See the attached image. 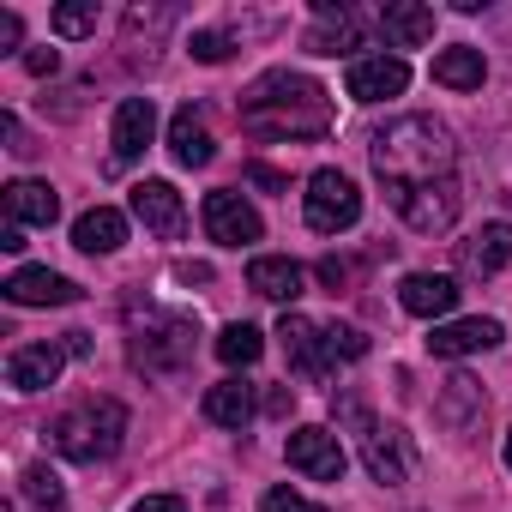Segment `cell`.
Listing matches in <instances>:
<instances>
[{
  "mask_svg": "<svg viewBox=\"0 0 512 512\" xmlns=\"http://www.w3.org/2000/svg\"><path fill=\"white\" fill-rule=\"evenodd\" d=\"M241 127L253 139H326L332 133V103L326 85L308 73H260L241 91Z\"/></svg>",
  "mask_w": 512,
  "mask_h": 512,
  "instance_id": "obj_1",
  "label": "cell"
},
{
  "mask_svg": "<svg viewBox=\"0 0 512 512\" xmlns=\"http://www.w3.org/2000/svg\"><path fill=\"white\" fill-rule=\"evenodd\" d=\"M368 157H374V175L386 181V193H404V187H422V181H452L458 145L434 115H398L374 133Z\"/></svg>",
  "mask_w": 512,
  "mask_h": 512,
  "instance_id": "obj_2",
  "label": "cell"
},
{
  "mask_svg": "<svg viewBox=\"0 0 512 512\" xmlns=\"http://www.w3.org/2000/svg\"><path fill=\"white\" fill-rule=\"evenodd\" d=\"M121 434H127V404H115V398H91V404L55 416V428H49V440H55L73 464L115 458V452H121Z\"/></svg>",
  "mask_w": 512,
  "mask_h": 512,
  "instance_id": "obj_3",
  "label": "cell"
},
{
  "mask_svg": "<svg viewBox=\"0 0 512 512\" xmlns=\"http://www.w3.org/2000/svg\"><path fill=\"white\" fill-rule=\"evenodd\" d=\"M332 410H338V422H350V434H356V446H362L368 476H374V482H404V470H410L404 434H398V428H386V422H374V410H368L356 392H338V398H332Z\"/></svg>",
  "mask_w": 512,
  "mask_h": 512,
  "instance_id": "obj_4",
  "label": "cell"
},
{
  "mask_svg": "<svg viewBox=\"0 0 512 512\" xmlns=\"http://www.w3.org/2000/svg\"><path fill=\"white\" fill-rule=\"evenodd\" d=\"M302 205H308V229H314V235L356 229V217H362V193H356V181H350L344 169H314Z\"/></svg>",
  "mask_w": 512,
  "mask_h": 512,
  "instance_id": "obj_5",
  "label": "cell"
},
{
  "mask_svg": "<svg viewBox=\"0 0 512 512\" xmlns=\"http://www.w3.org/2000/svg\"><path fill=\"white\" fill-rule=\"evenodd\" d=\"M193 320L187 314H157L139 338H133V362L145 368V374H175V368H187L193 362Z\"/></svg>",
  "mask_w": 512,
  "mask_h": 512,
  "instance_id": "obj_6",
  "label": "cell"
},
{
  "mask_svg": "<svg viewBox=\"0 0 512 512\" xmlns=\"http://www.w3.org/2000/svg\"><path fill=\"white\" fill-rule=\"evenodd\" d=\"M284 452H290V470H302V476H314V482H344V464H350V452L338 446V434L332 428H296L290 440H284Z\"/></svg>",
  "mask_w": 512,
  "mask_h": 512,
  "instance_id": "obj_7",
  "label": "cell"
},
{
  "mask_svg": "<svg viewBox=\"0 0 512 512\" xmlns=\"http://www.w3.org/2000/svg\"><path fill=\"white\" fill-rule=\"evenodd\" d=\"M392 205H398V211H404V223H410V229H422V235H440V229H452V223H458V187H452V181L404 187V193H392Z\"/></svg>",
  "mask_w": 512,
  "mask_h": 512,
  "instance_id": "obj_8",
  "label": "cell"
},
{
  "mask_svg": "<svg viewBox=\"0 0 512 512\" xmlns=\"http://www.w3.org/2000/svg\"><path fill=\"white\" fill-rule=\"evenodd\" d=\"M205 229H211L217 247H247V241H260V235H266L260 211H253L241 193H229V187L205 193Z\"/></svg>",
  "mask_w": 512,
  "mask_h": 512,
  "instance_id": "obj_9",
  "label": "cell"
},
{
  "mask_svg": "<svg viewBox=\"0 0 512 512\" xmlns=\"http://www.w3.org/2000/svg\"><path fill=\"white\" fill-rule=\"evenodd\" d=\"M278 338H284V356H290V368H296L302 380H326V374H332L326 326H320V320H308V314H284Z\"/></svg>",
  "mask_w": 512,
  "mask_h": 512,
  "instance_id": "obj_10",
  "label": "cell"
},
{
  "mask_svg": "<svg viewBox=\"0 0 512 512\" xmlns=\"http://www.w3.org/2000/svg\"><path fill=\"white\" fill-rule=\"evenodd\" d=\"M0 290H7L13 308H67V302H79V284L49 272V266H19Z\"/></svg>",
  "mask_w": 512,
  "mask_h": 512,
  "instance_id": "obj_11",
  "label": "cell"
},
{
  "mask_svg": "<svg viewBox=\"0 0 512 512\" xmlns=\"http://www.w3.org/2000/svg\"><path fill=\"white\" fill-rule=\"evenodd\" d=\"M344 85H350L356 103H386V97H404L410 67H404V55H362V61H350Z\"/></svg>",
  "mask_w": 512,
  "mask_h": 512,
  "instance_id": "obj_12",
  "label": "cell"
},
{
  "mask_svg": "<svg viewBox=\"0 0 512 512\" xmlns=\"http://www.w3.org/2000/svg\"><path fill=\"white\" fill-rule=\"evenodd\" d=\"M151 133H157V103L151 97H121V109H115V169H127V163H139L145 151H151Z\"/></svg>",
  "mask_w": 512,
  "mask_h": 512,
  "instance_id": "obj_13",
  "label": "cell"
},
{
  "mask_svg": "<svg viewBox=\"0 0 512 512\" xmlns=\"http://www.w3.org/2000/svg\"><path fill=\"white\" fill-rule=\"evenodd\" d=\"M133 217H139L151 235H163V241H175V235L187 229V205H181V193H175L169 181H139V187H133Z\"/></svg>",
  "mask_w": 512,
  "mask_h": 512,
  "instance_id": "obj_14",
  "label": "cell"
},
{
  "mask_svg": "<svg viewBox=\"0 0 512 512\" xmlns=\"http://www.w3.org/2000/svg\"><path fill=\"white\" fill-rule=\"evenodd\" d=\"M61 368H67V350L61 344H19L7 356V386L13 392H43V386L61 380Z\"/></svg>",
  "mask_w": 512,
  "mask_h": 512,
  "instance_id": "obj_15",
  "label": "cell"
},
{
  "mask_svg": "<svg viewBox=\"0 0 512 512\" xmlns=\"http://www.w3.org/2000/svg\"><path fill=\"white\" fill-rule=\"evenodd\" d=\"M512 260V223H482L470 241H458V272L470 278H494Z\"/></svg>",
  "mask_w": 512,
  "mask_h": 512,
  "instance_id": "obj_16",
  "label": "cell"
},
{
  "mask_svg": "<svg viewBox=\"0 0 512 512\" xmlns=\"http://www.w3.org/2000/svg\"><path fill=\"white\" fill-rule=\"evenodd\" d=\"M398 302H404V314H416V320H446V314L458 308V284L440 278V272H410V278L398 284Z\"/></svg>",
  "mask_w": 512,
  "mask_h": 512,
  "instance_id": "obj_17",
  "label": "cell"
},
{
  "mask_svg": "<svg viewBox=\"0 0 512 512\" xmlns=\"http://www.w3.org/2000/svg\"><path fill=\"white\" fill-rule=\"evenodd\" d=\"M506 332H500V320H440L434 332H428V350L434 356H476V350H494Z\"/></svg>",
  "mask_w": 512,
  "mask_h": 512,
  "instance_id": "obj_18",
  "label": "cell"
},
{
  "mask_svg": "<svg viewBox=\"0 0 512 512\" xmlns=\"http://www.w3.org/2000/svg\"><path fill=\"white\" fill-rule=\"evenodd\" d=\"M247 290L290 308V302L302 296V266H296V260H284V253H260V260L247 266Z\"/></svg>",
  "mask_w": 512,
  "mask_h": 512,
  "instance_id": "obj_19",
  "label": "cell"
},
{
  "mask_svg": "<svg viewBox=\"0 0 512 512\" xmlns=\"http://www.w3.org/2000/svg\"><path fill=\"white\" fill-rule=\"evenodd\" d=\"M380 37L386 49H422L434 37V7H416V0H392L380 13Z\"/></svg>",
  "mask_w": 512,
  "mask_h": 512,
  "instance_id": "obj_20",
  "label": "cell"
},
{
  "mask_svg": "<svg viewBox=\"0 0 512 512\" xmlns=\"http://www.w3.org/2000/svg\"><path fill=\"white\" fill-rule=\"evenodd\" d=\"M314 31H308V55H350L356 49V13L350 7H338V0H320V7H314Z\"/></svg>",
  "mask_w": 512,
  "mask_h": 512,
  "instance_id": "obj_21",
  "label": "cell"
},
{
  "mask_svg": "<svg viewBox=\"0 0 512 512\" xmlns=\"http://www.w3.org/2000/svg\"><path fill=\"white\" fill-rule=\"evenodd\" d=\"M253 410H260V398H253L247 380H217L205 392V422H217V428H247Z\"/></svg>",
  "mask_w": 512,
  "mask_h": 512,
  "instance_id": "obj_22",
  "label": "cell"
},
{
  "mask_svg": "<svg viewBox=\"0 0 512 512\" xmlns=\"http://www.w3.org/2000/svg\"><path fill=\"white\" fill-rule=\"evenodd\" d=\"M127 241V217L115 205H91L79 223H73V247L79 253H115Z\"/></svg>",
  "mask_w": 512,
  "mask_h": 512,
  "instance_id": "obj_23",
  "label": "cell"
},
{
  "mask_svg": "<svg viewBox=\"0 0 512 512\" xmlns=\"http://www.w3.org/2000/svg\"><path fill=\"white\" fill-rule=\"evenodd\" d=\"M169 151H175V163L181 169H205L211 163V133H205V121L193 115V103L187 109H175V121H169Z\"/></svg>",
  "mask_w": 512,
  "mask_h": 512,
  "instance_id": "obj_24",
  "label": "cell"
},
{
  "mask_svg": "<svg viewBox=\"0 0 512 512\" xmlns=\"http://www.w3.org/2000/svg\"><path fill=\"white\" fill-rule=\"evenodd\" d=\"M482 404H488V398H482V380H470V374H452V380H446V392H440V404H434V416H440L452 434H464V428L482 416Z\"/></svg>",
  "mask_w": 512,
  "mask_h": 512,
  "instance_id": "obj_25",
  "label": "cell"
},
{
  "mask_svg": "<svg viewBox=\"0 0 512 512\" xmlns=\"http://www.w3.org/2000/svg\"><path fill=\"white\" fill-rule=\"evenodd\" d=\"M7 217H13V223H43V229H49V223L61 217V199H55L49 181H13V187H7Z\"/></svg>",
  "mask_w": 512,
  "mask_h": 512,
  "instance_id": "obj_26",
  "label": "cell"
},
{
  "mask_svg": "<svg viewBox=\"0 0 512 512\" xmlns=\"http://www.w3.org/2000/svg\"><path fill=\"white\" fill-rule=\"evenodd\" d=\"M488 67H482V49H440L434 55V85L446 91H482Z\"/></svg>",
  "mask_w": 512,
  "mask_h": 512,
  "instance_id": "obj_27",
  "label": "cell"
},
{
  "mask_svg": "<svg viewBox=\"0 0 512 512\" xmlns=\"http://www.w3.org/2000/svg\"><path fill=\"white\" fill-rule=\"evenodd\" d=\"M260 350H266V338H260V326H247V320L217 332V362H229V368H253Z\"/></svg>",
  "mask_w": 512,
  "mask_h": 512,
  "instance_id": "obj_28",
  "label": "cell"
},
{
  "mask_svg": "<svg viewBox=\"0 0 512 512\" xmlns=\"http://www.w3.org/2000/svg\"><path fill=\"white\" fill-rule=\"evenodd\" d=\"M49 31H55L61 43H79V37H91V31H97V0H73V7H55Z\"/></svg>",
  "mask_w": 512,
  "mask_h": 512,
  "instance_id": "obj_29",
  "label": "cell"
},
{
  "mask_svg": "<svg viewBox=\"0 0 512 512\" xmlns=\"http://www.w3.org/2000/svg\"><path fill=\"white\" fill-rule=\"evenodd\" d=\"M19 482H25V500H37L43 512H61V506H67V494H61V476H55L49 464H25V476H19Z\"/></svg>",
  "mask_w": 512,
  "mask_h": 512,
  "instance_id": "obj_30",
  "label": "cell"
},
{
  "mask_svg": "<svg viewBox=\"0 0 512 512\" xmlns=\"http://www.w3.org/2000/svg\"><path fill=\"white\" fill-rule=\"evenodd\" d=\"M326 356H332V368H338V362H362V356H368V338H362L356 326L332 320V326H326Z\"/></svg>",
  "mask_w": 512,
  "mask_h": 512,
  "instance_id": "obj_31",
  "label": "cell"
},
{
  "mask_svg": "<svg viewBox=\"0 0 512 512\" xmlns=\"http://www.w3.org/2000/svg\"><path fill=\"white\" fill-rule=\"evenodd\" d=\"M187 55H193V61H205V67H217V61H229V55H235V43H229L223 31H193Z\"/></svg>",
  "mask_w": 512,
  "mask_h": 512,
  "instance_id": "obj_32",
  "label": "cell"
},
{
  "mask_svg": "<svg viewBox=\"0 0 512 512\" xmlns=\"http://www.w3.org/2000/svg\"><path fill=\"white\" fill-rule=\"evenodd\" d=\"M260 512H326V506H320V500H308V494H296V488H266Z\"/></svg>",
  "mask_w": 512,
  "mask_h": 512,
  "instance_id": "obj_33",
  "label": "cell"
},
{
  "mask_svg": "<svg viewBox=\"0 0 512 512\" xmlns=\"http://www.w3.org/2000/svg\"><path fill=\"white\" fill-rule=\"evenodd\" d=\"M247 181H253V187H266V193H290V175L272 169V163H247Z\"/></svg>",
  "mask_w": 512,
  "mask_h": 512,
  "instance_id": "obj_34",
  "label": "cell"
},
{
  "mask_svg": "<svg viewBox=\"0 0 512 512\" xmlns=\"http://www.w3.org/2000/svg\"><path fill=\"white\" fill-rule=\"evenodd\" d=\"M350 278H356V266H350V260H338V253H332V260H320V284H326V290H344Z\"/></svg>",
  "mask_w": 512,
  "mask_h": 512,
  "instance_id": "obj_35",
  "label": "cell"
},
{
  "mask_svg": "<svg viewBox=\"0 0 512 512\" xmlns=\"http://www.w3.org/2000/svg\"><path fill=\"white\" fill-rule=\"evenodd\" d=\"M0 133H7V151H13V157H31V151H37V145L25 139V127H19V115H0Z\"/></svg>",
  "mask_w": 512,
  "mask_h": 512,
  "instance_id": "obj_36",
  "label": "cell"
},
{
  "mask_svg": "<svg viewBox=\"0 0 512 512\" xmlns=\"http://www.w3.org/2000/svg\"><path fill=\"white\" fill-rule=\"evenodd\" d=\"M133 512H187V500H181V494H145Z\"/></svg>",
  "mask_w": 512,
  "mask_h": 512,
  "instance_id": "obj_37",
  "label": "cell"
},
{
  "mask_svg": "<svg viewBox=\"0 0 512 512\" xmlns=\"http://www.w3.org/2000/svg\"><path fill=\"white\" fill-rule=\"evenodd\" d=\"M25 67H31L37 79H49V73L61 67V55H55V49H31V55H25Z\"/></svg>",
  "mask_w": 512,
  "mask_h": 512,
  "instance_id": "obj_38",
  "label": "cell"
},
{
  "mask_svg": "<svg viewBox=\"0 0 512 512\" xmlns=\"http://www.w3.org/2000/svg\"><path fill=\"white\" fill-rule=\"evenodd\" d=\"M19 49V13H0V55Z\"/></svg>",
  "mask_w": 512,
  "mask_h": 512,
  "instance_id": "obj_39",
  "label": "cell"
},
{
  "mask_svg": "<svg viewBox=\"0 0 512 512\" xmlns=\"http://www.w3.org/2000/svg\"><path fill=\"white\" fill-rule=\"evenodd\" d=\"M0 247H7V253H25V229L7 223V229H0Z\"/></svg>",
  "mask_w": 512,
  "mask_h": 512,
  "instance_id": "obj_40",
  "label": "cell"
},
{
  "mask_svg": "<svg viewBox=\"0 0 512 512\" xmlns=\"http://www.w3.org/2000/svg\"><path fill=\"white\" fill-rule=\"evenodd\" d=\"M175 278H181V284H211V266H181Z\"/></svg>",
  "mask_w": 512,
  "mask_h": 512,
  "instance_id": "obj_41",
  "label": "cell"
},
{
  "mask_svg": "<svg viewBox=\"0 0 512 512\" xmlns=\"http://www.w3.org/2000/svg\"><path fill=\"white\" fill-rule=\"evenodd\" d=\"M67 356H91V332H67Z\"/></svg>",
  "mask_w": 512,
  "mask_h": 512,
  "instance_id": "obj_42",
  "label": "cell"
},
{
  "mask_svg": "<svg viewBox=\"0 0 512 512\" xmlns=\"http://www.w3.org/2000/svg\"><path fill=\"white\" fill-rule=\"evenodd\" d=\"M506 470H512V428H506Z\"/></svg>",
  "mask_w": 512,
  "mask_h": 512,
  "instance_id": "obj_43",
  "label": "cell"
}]
</instances>
